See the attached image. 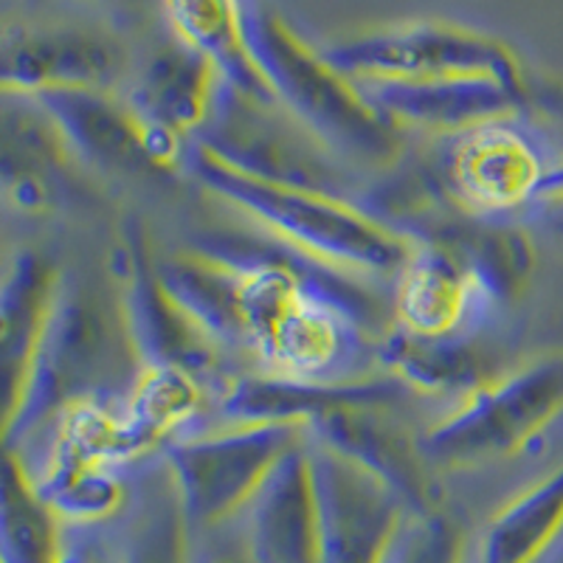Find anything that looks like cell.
<instances>
[{"label": "cell", "mask_w": 563, "mask_h": 563, "mask_svg": "<svg viewBox=\"0 0 563 563\" xmlns=\"http://www.w3.org/2000/svg\"><path fill=\"white\" fill-rule=\"evenodd\" d=\"M200 251L234 271L240 350L263 375L296 384H355L372 378L380 339L372 305L355 279L285 245L206 240Z\"/></svg>", "instance_id": "cell-1"}, {"label": "cell", "mask_w": 563, "mask_h": 563, "mask_svg": "<svg viewBox=\"0 0 563 563\" xmlns=\"http://www.w3.org/2000/svg\"><path fill=\"white\" fill-rule=\"evenodd\" d=\"M184 167L206 192L245 214L274 243L352 279L355 276L395 279L417 245L415 238L372 218L369 211L350 200L251 178L206 153L195 141L186 153Z\"/></svg>", "instance_id": "cell-2"}, {"label": "cell", "mask_w": 563, "mask_h": 563, "mask_svg": "<svg viewBox=\"0 0 563 563\" xmlns=\"http://www.w3.org/2000/svg\"><path fill=\"white\" fill-rule=\"evenodd\" d=\"M245 54L271 102L344 164H386L397 155L400 130L372 108L364 90L339 74L263 3H234Z\"/></svg>", "instance_id": "cell-3"}, {"label": "cell", "mask_w": 563, "mask_h": 563, "mask_svg": "<svg viewBox=\"0 0 563 563\" xmlns=\"http://www.w3.org/2000/svg\"><path fill=\"white\" fill-rule=\"evenodd\" d=\"M115 333L110 310L88 282L54 274L34 339L26 384L9 422L3 449L20 451L57 420L68 406L88 397H122L110 391Z\"/></svg>", "instance_id": "cell-4"}, {"label": "cell", "mask_w": 563, "mask_h": 563, "mask_svg": "<svg viewBox=\"0 0 563 563\" xmlns=\"http://www.w3.org/2000/svg\"><path fill=\"white\" fill-rule=\"evenodd\" d=\"M563 415V350L544 352L454 404L420 437L422 456L434 465L467 467L507 460L530 449Z\"/></svg>", "instance_id": "cell-5"}, {"label": "cell", "mask_w": 563, "mask_h": 563, "mask_svg": "<svg viewBox=\"0 0 563 563\" xmlns=\"http://www.w3.org/2000/svg\"><path fill=\"white\" fill-rule=\"evenodd\" d=\"M355 85L485 77L525 90V70L499 37L442 20H415L319 48Z\"/></svg>", "instance_id": "cell-6"}, {"label": "cell", "mask_w": 563, "mask_h": 563, "mask_svg": "<svg viewBox=\"0 0 563 563\" xmlns=\"http://www.w3.org/2000/svg\"><path fill=\"white\" fill-rule=\"evenodd\" d=\"M308 431L274 422H223L167 445L169 485L186 530L229 525Z\"/></svg>", "instance_id": "cell-7"}, {"label": "cell", "mask_w": 563, "mask_h": 563, "mask_svg": "<svg viewBox=\"0 0 563 563\" xmlns=\"http://www.w3.org/2000/svg\"><path fill=\"white\" fill-rule=\"evenodd\" d=\"M195 144L238 173L344 198L350 173L274 102L231 93Z\"/></svg>", "instance_id": "cell-8"}, {"label": "cell", "mask_w": 563, "mask_h": 563, "mask_svg": "<svg viewBox=\"0 0 563 563\" xmlns=\"http://www.w3.org/2000/svg\"><path fill=\"white\" fill-rule=\"evenodd\" d=\"M319 563H380L409 507L395 493L308 437Z\"/></svg>", "instance_id": "cell-9"}, {"label": "cell", "mask_w": 563, "mask_h": 563, "mask_svg": "<svg viewBox=\"0 0 563 563\" xmlns=\"http://www.w3.org/2000/svg\"><path fill=\"white\" fill-rule=\"evenodd\" d=\"M505 301L456 245L422 243L395 276V327L420 339L471 341Z\"/></svg>", "instance_id": "cell-10"}, {"label": "cell", "mask_w": 563, "mask_h": 563, "mask_svg": "<svg viewBox=\"0 0 563 563\" xmlns=\"http://www.w3.org/2000/svg\"><path fill=\"white\" fill-rule=\"evenodd\" d=\"M547 169L530 135L512 119H499L451 139L445 180L465 209L507 214L536 203Z\"/></svg>", "instance_id": "cell-11"}, {"label": "cell", "mask_w": 563, "mask_h": 563, "mask_svg": "<svg viewBox=\"0 0 563 563\" xmlns=\"http://www.w3.org/2000/svg\"><path fill=\"white\" fill-rule=\"evenodd\" d=\"M384 409L386 406H358L333 411L310 426L308 437L384 482L409 510L434 512V485L420 442H411Z\"/></svg>", "instance_id": "cell-12"}, {"label": "cell", "mask_w": 563, "mask_h": 563, "mask_svg": "<svg viewBox=\"0 0 563 563\" xmlns=\"http://www.w3.org/2000/svg\"><path fill=\"white\" fill-rule=\"evenodd\" d=\"M231 525L254 563H319L308 440L282 456Z\"/></svg>", "instance_id": "cell-13"}, {"label": "cell", "mask_w": 563, "mask_h": 563, "mask_svg": "<svg viewBox=\"0 0 563 563\" xmlns=\"http://www.w3.org/2000/svg\"><path fill=\"white\" fill-rule=\"evenodd\" d=\"M68 158L102 173H153L139 119L110 90L59 88L34 93Z\"/></svg>", "instance_id": "cell-14"}, {"label": "cell", "mask_w": 563, "mask_h": 563, "mask_svg": "<svg viewBox=\"0 0 563 563\" xmlns=\"http://www.w3.org/2000/svg\"><path fill=\"white\" fill-rule=\"evenodd\" d=\"M372 108L397 130H422L434 135H460L499 119H512L525 104V90L485 77L434 79V82H372L358 85Z\"/></svg>", "instance_id": "cell-15"}, {"label": "cell", "mask_w": 563, "mask_h": 563, "mask_svg": "<svg viewBox=\"0 0 563 563\" xmlns=\"http://www.w3.org/2000/svg\"><path fill=\"white\" fill-rule=\"evenodd\" d=\"M231 93L218 68L173 34L144 65L124 104L144 128L195 141Z\"/></svg>", "instance_id": "cell-16"}, {"label": "cell", "mask_w": 563, "mask_h": 563, "mask_svg": "<svg viewBox=\"0 0 563 563\" xmlns=\"http://www.w3.org/2000/svg\"><path fill=\"white\" fill-rule=\"evenodd\" d=\"M406 386L391 378H366L355 384H296V380L251 375L231 378L218 397L223 422H274L305 429L341 409L389 406Z\"/></svg>", "instance_id": "cell-17"}, {"label": "cell", "mask_w": 563, "mask_h": 563, "mask_svg": "<svg viewBox=\"0 0 563 563\" xmlns=\"http://www.w3.org/2000/svg\"><path fill=\"white\" fill-rule=\"evenodd\" d=\"M122 324L139 364L180 366L203 384L218 375L214 346L178 313L158 285L155 268L147 263L130 271L122 299Z\"/></svg>", "instance_id": "cell-18"}, {"label": "cell", "mask_w": 563, "mask_h": 563, "mask_svg": "<svg viewBox=\"0 0 563 563\" xmlns=\"http://www.w3.org/2000/svg\"><path fill=\"white\" fill-rule=\"evenodd\" d=\"M52 282L54 271L34 251H20L0 274V449L23 395Z\"/></svg>", "instance_id": "cell-19"}, {"label": "cell", "mask_w": 563, "mask_h": 563, "mask_svg": "<svg viewBox=\"0 0 563 563\" xmlns=\"http://www.w3.org/2000/svg\"><path fill=\"white\" fill-rule=\"evenodd\" d=\"M378 361L406 389L449 395L456 404L499 375L471 341L420 339L400 327H391L380 339Z\"/></svg>", "instance_id": "cell-20"}, {"label": "cell", "mask_w": 563, "mask_h": 563, "mask_svg": "<svg viewBox=\"0 0 563 563\" xmlns=\"http://www.w3.org/2000/svg\"><path fill=\"white\" fill-rule=\"evenodd\" d=\"M563 538V462L512 496L479 541V563H541Z\"/></svg>", "instance_id": "cell-21"}, {"label": "cell", "mask_w": 563, "mask_h": 563, "mask_svg": "<svg viewBox=\"0 0 563 563\" xmlns=\"http://www.w3.org/2000/svg\"><path fill=\"white\" fill-rule=\"evenodd\" d=\"M206 400V384L180 366L139 364L128 395L119 404L124 434L135 456L178 434L198 417Z\"/></svg>", "instance_id": "cell-22"}, {"label": "cell", "mask_w": 563, "mask_h": 563, "mask_svg": "<svg viewBox=\"0 0 563 563\" xmlns=\"http://www.w3.org/2000/svg\"><path fill=\"white\" fill-rule=\"evenodd\" d=\"M164 14L169 20V32L203 54L238 97L271 102L268 90L240 40L234 3H169L164 7Z\"/></svg>", "instance_id": "cell-23"}, {"label": "cell", "mask_w": 563, "mask_h": 563, "mask_svg": "<svg viewBox=\"0 0 563 563\" xmlns=\"http://www.w3.org/2000/svg\"><path fill=\"white\" fill-rule=\"evenodd\" d=\"M57 544L59 519L12 451L0 449V563H57Z\"/></svg>", "instance_id": "cell-24"}, {"label": "cell", "mask_w": 563, "mask_h": 563, "mask_svg": "<svg viewBox=\"0 0 563 563\" xmlns=\"http://www.w3.org/2000/svg\"><path fill=\"white\" fill-rule=\"evenodd\" d=\"M119 563H186V525L175 507H147L122 521Z\"/></svg>", "instance_id": "cell-25"}, {"label": "cell", "mask_w": 563, "mask_h": 563, "mask_svg": "<svg viewBox=\"0 0 563 563\" xmlns=\"http://www.w3.org/2000/svg\"><path fill=\"white\" fill-rule=\"evenodd\" d=\"M122 516L99 525L59 521L57 563H119Z\"/></svg>", "instance_id": "cell-26"}, {"label": "cell", "mask_w": 563, "mask_h": 563, "mask_svg": "<svg viewBox=\"0 0 563 563\" xmlns=\"http://www.w3.org/2000/svg\"><path fill=\"white\" fill-rule=\"evenodd\" d=\"M186 563H254L238 527L186 530Z\"/></svg>", "instance_id": "cell-27"}, {"label": "cell", "mask_w": 563, "mask_h": 563, "mask_svg": "<svg viewBox=\"0 0 563 563\" xmlns=\"http://www.w3.org/2000/svg\"><path fill=\"white\" fill-rule=\"evenodd\" d=\"M536 203H563V158L558 161L555 167L547 169Z\"/></svg>", "instance_id": "cell-28"}, {"label": "cell", "mask_w": 563, "mask_h": 563, "mask_svg": "<svg viewBox=\"0 0 563 563\" xmlns=\"http://www.w3.org/2000/svg\"><path fill=\"white\" fill-rule=\"evenodd\" d=\"M541 209V220L555 231L558 238H563V203H538Z\"/></svg>", "instance_id": "cell-29"}]
</instances>
